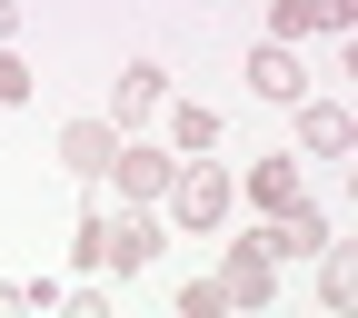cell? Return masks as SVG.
Returning <instances> with one entry per match:
<instances>
[{
  "instance_id": "30bf717a",
  "label": "cell",
  "mask_w": 358,
  "mask_h": 318,
  "mask_svg": "<svg viewBox=\"0 0 358 318\" xmlns=\"http://www.w3.org/2000/svg\"><path fill=\"white\" fill-rule=\"evenodd\" d=\"M239 199H249L259 219L289 209V199H308V189H299V159H249V169H239Z\"/></svg>"
},
{
  "instance_id": "7c38bea8",
  "label": "cell",
  "mask_w": 358,
  "mask_h": 318,
  "mask_svg": "<svg viewBox=\"0 0 358 318\" xmlns=\"http://www.w3.org/2000/svg\"><path fill=\"white\" fill-rule=\"evenodd\" d=\"M319 298H329V308H348V298H358V249H348V239H329V249H319Z\"/></svg>"
},
{
  "instance_id": "52a82bcc",
  "label": "cell",
  "mask_w": 358,
  "mask_h": 318,
  "mask_svg": "<svg viewBox=\"0 0 358 318\" xmlns=\"http://www.w3.org/2000/svg\"><path fill=\"white\" fill-rule=\"evenodd\" d=\"M159 100H169V70H159V60H129V70H120V89H110V129H140Z\"/></svg>"
},
{
  "instance_id": "5bb4252c",
  "label": "cell",
  "mask_w": 358,
  "mask_h": 318,
  "mask_svg": "<svg viewBox=\"0 0 358 318\" xmlns=\"http://www.w3.org/2000/svg\"><path fill=\"white\" fill-rule=\"evenodd\" d=\"M30 89H40V80H30V60L10 50V40H0V110H20V100H30Z\"/></svg>"
},
{
  "instance_id": "9a60e30c",
  "label": "cell",
  "mask_w": 358,
  "mask_h": 318,
  "mask_svg": "<svg viewBox=\"0 0 358 318\" xmlns=\"http://www.w3.org/2000/svg\"><path fill=\"white\" fill-rule=\"evenodd\" d=\"M229 298H219V279H179V318H219Z\"/></svg>"
},
{
  "instance_id": "277c9868",
  "label": "cell",
  "mask_w": 358,
  "mask_h": 318,
  "mask_svg": "<svg viewBox=\"0 0 358 318\" xmlns=\"http://www.w3.org/2000/svg\"><path fill=\"white\" fill-rule=\"evenodd\" d=\"M259 249H268V259H319V249H329V209H308V199L268 209V219H259Z\"/></svg>"
},
{
  "instance_id": "4fadbf2b",
  "label": "cell",
  "mask_w": 358,
  "mask_h": 318,
  "mask_svg": "<svg viewBox=\"0 0 358 318\" xmlns=\"http://www.w3.org/2000/svg\"><path fill=\"white\" fill-rule=\"evenodd\" d=\"M70 259H80V279H100V259H110V209H90L80 229H70Z\"/></svg>"
},
{
  "instance_id": "2e32d148",
  "label": "cell",
  "mask_w": 358,
  "mask_h": 318,
  "mask_svg": "<svg viewBox=\"0 0 358 318\" xmlns=\"http://www.w3.org/2000/svg\"><path fill=\"white\" fill-rule=\"evenodd\" d=\"M20 308H30V279H20V289H0V318H20Z\"/></svg>"
},
{
  "instance_id": "8fae6325",
  "label": "cell",
  "mask_w": 358,
  "mask_h": 318,
  "mask_svg": "<svg viewBox=\"0 0 358 318\" xmlns=\"http://www.w3.org/2000/svg\"><path fill=\"white\" fill-rule=\"evenodd\" d=\"M159 110H169V150H179V159H189V150H219V110H209V100H179V89H169Z\"/></svg>"
},
{
  "instance_id": "3957f363",
  "label": "cell",
  "mask_w": 358,
  "mask_h": 318,
  "mask_svg": "<svg viewBox=\"0 0 358 318\" xmlns=\"http://www.w3.org/2000/svg\"><path fill=\"white\" fill-rule=\"evenodd\" d=\"M169 169H179V150H159V140H129V129H120L110 179H120V199H129V209H150V199L169 189Z\"/></svg>"
},
{
  "instance_id": "ba28073f",
  "label": "cell",
  "mask_w": 358,
  "mask_h": 318,
  "mask_svg": "<svg viewBox=\"0 0 358 318\" xmlns=\"http://www.w3.org/2000/svg\"><path fill=\"white\" fill-rule=\"evenodd\" d=\"M299 110V150L308 159H338V150H358V120L338 110V100H289Z\"/></svg>"
},
{
  "instance_id": "8992f818",
  "label": "cell",
  "mask_w": 358,
  "mask_h": 318,
  "mask_svg": "<svg viewBox=\"0 0 358 318\" xmlns=\"http://www.w3.org/2000/svg\"><path fill=\"white\" fill-rule=\"evenodd\" d=\"M110 150H120V129H110V120H70V129H60V169L90 179V189L110 179Z\"/></svg>"
},
{
  "instance_id": "5b68a950",
  "label": "cell",
  "mask_w": 358,
  "mask_h": 318,
  "mask_svg": "<svg viewBox=\"0 0 358 318\" xmlns=\"http://www.w3.org/2000/svg\"><path fill=\"white\" fill-rule=\"evenodd\" d=\"M249 89H259L268 110L308 100V70H299V50H289V40H259V50H249Z\"/></svg>"
},
{
  "instance_id": "6da1fadb",
  "label": "cell",
  "mask_w": 358,
  "mask_h": 318,
  "mask_svg": "<svg viewBox=\"0 0 358 318\" xmlns=\"http://www.w3.org/2000/svg\"><path fill=\"white\" fill-rule=\"evenodd\" d=\"M159 209H169V219H179V229H189V239H209L219 219L239 209V179L219 169V159H199V150H189V159L169 169V189H159Z\"/></svg>"
},
{
  "instance_id": "9c48e42d",
  "label": "cell",
  "mask_w": 358,
  "mask_h": 318,
  "mask_svg": "<svg viewBox=\"0 0 358 318\" xmlns=\"http://www.w3.org/2000/svg\"><path fill=\"white\" fill-rule=\"evenodd\" d=\"M159 249H169V239H159V219H150V209H120V219H110V259H100V268H120V279H129V268H150Z\"/></svg>"
},
{
  "instance_id": "7a4b0ae2",
  "label": "cell",
  "mask_w": 358,
  "mask_h": 318,
  "mask_svg": "<svg viewBox=\"0 0 358 318\" xmlns=\"http://www.w3.org/2000/svg\"><path fill=\"white\" fill-rule=\"evenodd\" d=\"M219 298H229V308H268V298H279V259L259 249V229L229 239V259H219Z\"/></svg>"
},
{
  "instance_id": "e0dca14e",
  "label": "cell",
  "mask_w": 358,
  "mask_h": 318,
  "mask_svg": "<svg viewBox=\"0 0 358 318\" xmlns=\"http://www.w3.org/2000/svg\"><path fill=\"white\" fill-rule=\"evenodd\" d=\"M0 40H20V0H0Z\"/></svg>"
}]
</instances>
